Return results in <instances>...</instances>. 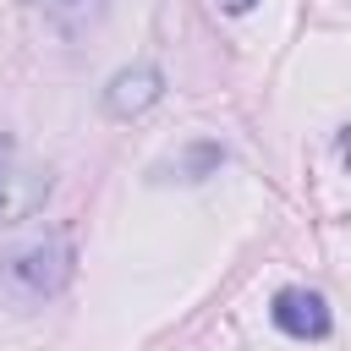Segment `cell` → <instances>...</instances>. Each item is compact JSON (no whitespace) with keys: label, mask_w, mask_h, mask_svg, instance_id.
Returning a JSON list of instances; mask_svg holds the SVG:
<instances>
[{"label":"cell","mask_w":351,"mask_h":351,"mask_svg":"<svg viewBox=\"0 0 351 351\" xmlns=\"http://www.w3.org/2000/svg\"><path fill=\"white\" fill-rule=\"evenodd\" d=\"M71 269H77V247L66 236L27 241V247L0 258V302L5 307H38L71 285Z\"/></svg>","instance_id":"cell-1"},{"label":"cell","mask_w":351,"mask_h":351,"mask_svg":"<svg viewBox=\"0 0 351 351\" xmlns=\"http://www.w3.org/2000/svg\"><path fill=\"white\" fill-rule=\"evenodd\" d=\"M44 197H49V170L44 165H27L22 154H11L5 170H0V230H11L27 214H38Z\"/></svg>","instance_id":"cell-2"},{"label":"cell","mask_w":351,"mask_h":351,"mask_svg":"<svg viewBox=\"0 0 351 351\" xmlns=\"http://www.w3.org/2000/svg\"><path fill=\"white\" fill-rule=\"evenodd\" d=\"M269 318H274V329L291 335V340H324V335H329V302H324L318 291H307V285L274 291Z\"/></svg>","instance_id":"cell-3"},{"label":"cell","mask_w":351,"mask_h":351,"mask_svg":"<svg viewBox=\"0 0 351 351\" xmlns=\"http://www.w3.org/2000/svg\"><path fill=\"white\" fill-rule=\"evenodd\" d=\"M159 93H165L159 66H126V71H115V77L104 82V115L132 121V115L154 110V104H159Z\"/></svg>","instance_id":"cell-4"},{"label":"cell","mask_w":351,"mask_h":351,"mask_svg":"<svg viewBox=\"0 0 351 351\" xmlns=\"http://www.w3.org/2000/svg\"><path fill=\"white\" fill-rule=\"evenodd\" d=\"M219 165H225V148L219 143H192L181 159H170L159 176H176V181H208V176H219Z\"/></svg>","instance_id":"cell-5"},{"label":"cell","mask_w":351,"mask_h":351,"mask_svg":"<svg viewBox=\"0 0 351 351\" xmlns=\"http://www.w3.org/2000/svg\"><path fill=\"white\" fill-rule=\"evenodd\" d=\"M99 5H104V0H49V16H55L60 27H82Z\"/></svg>","instance_id":"cell-6"},{"label":"cell","mask_w":351,"mask_h":351,"mask_svg":"<svg viewBox=\"0 0 351 351\" xmlns=\"http://www.w3.org/2000/svg\"><path fill=\"white\" fill-rule=\"evenodd\" d=\"M225 16H241V11H252V0H214Z\"/></svg>","instance_id":"cell-7"},{"label":"cell","mask_w":351,"mask_h":351,"mask_svg":"<svg viewBox=\"0 0 351 351\" xmlns=\"http://www.w3.org/2000/svg\"><path fill=\"white\" fill-rule=\"evenodd\" d=\"M11 154H16V143H5V137H0V170H5V159H11Z\"/></svg>","instance_id":"cell-8"},{"label":"cell","mask_w":351,"mask_h":351,"mask_svg":"<svg viewBox=\"0 0 351 351\" xmlns=\"http://www.w3.org/2000/svg\"><path fill=\"white\" fill-rule=\"evenodd\" d=\"M27 5H44V11H49V0H27Z\"/></svg>","instance_id":"cell-9"}]
</instances>
